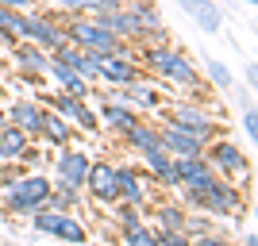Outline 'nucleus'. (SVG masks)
<instances>
[{"instance_id":"f8f14e48","label":"nucleus","mask_w":258,"mask_h":246,"mask_svg":"<svg viewBox=\"0 0 258 246\" xmlns=\"http://www.w3.org/2000/svg\"><path fill=\"white\" fill-rule=\"evenodd\" d=\"M85 185H89V193L97 196V200H104V204L119 200V193H116V166H108V161H97V166H89Z\"/></svg>"},{"instance_id":"393cba45","label":"nucleus","mask_w":258,"mask_h":246,"mask_svg":"<svg viewBox=\"0 0 258 246\" xmlns=\"http://www.w3.org/2000/svg\"><path fill=\"white\" fill-rule=\"evenodd\" d=\"M46 135V139L50 142H58V146H62L66 139H70V123H66L62 116H58V112H43V127H39Z\"/></svg>"},{"instance_id":"c756f323","label":"nucleus","mask_w":258,"mask_h":246,"mask_svg":"<svg viewBox=\"0 0 258 246\" xmlns=\"http://www.w3.org/2000/svg\"><path fill=\"white\" fill-rule=\"evenodd\" d=\"M208 73H212V81H216L220 89H231V73H227L224 62H208Z\"/></svg>"},{"instance_id":"2eb2a0df","label":"nucleus","mask_w":258,"mask_h":246,"mask_svg":"<svg viewBox=\"0 0 258 246\" xmlns=\"http://www.w3.org/2000/svg\"><path fill=\"white\" fill-rule=\"evenodd\" d=\"M8 123L20 127L23 135H39V127H43V108L35 104V100H16L12 112H8Z\"/></svg>"},{"instance_id":"20e7f679","label":"nucleus","mask_w":258,"mask_h":246,"mask_svg":"<svg viewBox=\"0 0 258 246\" xmlns=\"http://www.w3.org/2000/svg\"><path fill=\"white\" fill-rule=\"evenodd\" d=\"M16 35L27 39V43H35V46H43V50H58V46L66 43V31H58L50 20L31 16V12H20V27H16Z\"/></svg>"},{"instance_id":"58836bf2","label":"nucleus","mask_w":258,"mask_h":246,"mask_svg":"<svg viewBox=\"0 0 258 246\" xmlns=\"http://www.w3.org/2000/svg\"><path fill=\"white\" fill-rule=\"evenodd\" d=\"M0 97H4V89H0Z\"/></svg>"},{"instance_id":"a878e982","label":"nucleus","mask_w":258,"mask_h":246,"mask_svg":"<svg viewBox=\"0 0 258 246\" xmlns=\"http://www.w3.org/2000/svg\"><path fill=\"white\" fill-rule=\"evenodd\" d=\"M123 246H158V238H154V231L139 219V223L123 227Z\"/></svg>"},{"instance_id":"5701e85b","label":"nucleus","mask_w":258,"mask_h":246,"mask_svg":"<svg viewBox=\"0 0 258 246\" xmlns=\"http://www.w3.org/2000/svg\"><path fill=\"white\" fill-rule=\"evenodd\" d=\"M143 161L151 166L154 177H162V185H177V173H173V158L166 154V150H151V154H143Z\"/></svg>"},{"instance_id":"4c0bfd02","label":"nucleus","mask_w":258,"mask_h":246,"mask_svg":"<svg viewBox=\"0 0 258 246\" xmlns=\"http://www.w3.org/2000/svg\"><path fill=\"white\" fill-rule=\"evenodd\" d=\"M239 4H254V0H239Z\"/></svg>"},{"instance_id":"473e14b6","label":"nucleus","mask_w":258,"mask_h":246,"mask_svg":"<svg viewBox=\"0 0 258 246\" xmlns=\"http://www.w3.org/2000/svg\"><path fill=\"white\" fill-rule=\"evenodd\" d=\"M62 8H70V12H89L93 8V0H58Z\"/></svg>"},{"instance_id":"e433bc0d","label":"nucleus","mask_w":258,"mask_h":246,"mask_svg":"<svg viewBox=\"0 0 258 246\" xmlns=\"http://www.w3.org/2000/svg\"><path fill=\"white\" fill-rule=\"evenodd\" d=\"M0 177H4V161H0Z\"/></svg>"},{"instance_id":"2f4dec72","label":"nucleus","mask_w":258,"mask_h":246,"mask_svg":"<svg viewBox=\"0 0 258 246\" xmlns=\"http://www.w3.org/2000/svg\"><path fill=\"white\" fill-rule=\"evenodd\" d=\"M243 131H247L250 142L258 139V116H254V108H250V104H247V112H243Z\"/></svg>"},{"instance_id":"7ed1b4c3","label":"nucleus","mask_w":258,"mask_h":246,"mask_svg":"<svg viewBox=\"0 0 258 246\" xmlns=\"http://www.w3.org/2000/svg\"><path fill=\"white\" fill-rule=\"evenodd\" d=\"M147 62H151L154 73H162L166 81H173V85H193L197 73L193 65L185 62L181 50H170V46H154V50H147Z\"/></svg>"},{"instance_id":"4468645a","label":"nucleus","mask_w":258,"mask_h":246,"mask_svg":"<svg viewBox=\"0 0 258 246\" xmlns=\"http://www.w3.org/2000/svg\"><path fill=\"white\" fill-rule=\"evenodd\" d=\"M85 173H89V154H81V150L58 154V185L81 189V185H85Z\"/></svg>"},{"instance_id":"f3484780","label":"nucleus","mask_w":258,"mask_h":246,"mask_svg":"<svg viewBox=\"0 0 258 246\" xmlns=\"http://www.w3.org/2000/svg\"><path fill=\"white\" fill-rule=\"evenodd\" d=\"M46 73H50L54 81L66 89V97H81V100L89 97V81H81V77H77L70 65H62L58 58H50V62H46Z\"/></svg>"},{"instance_id":"c85d7f7f","label":"nucleus","mask_w":258,"mask_h":246,"mask_svg":"<svg viewBox=\"0 0 258 246\" xmlns=\"http://www.w3.org/2000/svg\"><path fill=\"white\" fill-rule=\"evenodd\" d=\"M158 246H193L189 238H185V231H158Z\"/></svg>"},{"instance_id":"39448f33","label":"nucleus","mask_w":258,"mask_h":246,"mask_svg":"<svg viewBox=\"0 0 258 246\" xmlns=\"http://www.w3.org/2000/svg\"><path fill=\"white\" fill-rule=\"evenodd\" d=\"M189 200L201 204V208L212 212V215H227V212H235V208H239V193L231 189V185H220V181L205 185V189H193Z\"/></svg>"},{"instance_id":"c9c22d12","label":"nucleus","mask_w":258,"mask_h":246,"mask_svg":"<svg viewBox=\"0 0 258 246\" xmlns=\"http://www.w3.org/2000/svg\"><path fill=\"white\" fill-rule=\"evenodd\" d=\"M8 127V112H0V131Z\"/></svg>"},{"instance_id":"1a4fd4ad","label":"nucleus","mask_w":258,"mask_h":246,"mask_svg":"<svg viewBox=\"0 0 258 246\" xmlns=\"http://www.w3.org/2000/svg\"><path fill=\"white\" fill-rule=\"evenodd\" d=\"M173 127H181V131H189L193 139L208 142V139H212V131H216V123H212V116H208V112H201V108L177 104V112H173Z\"/></svg>"},{"instance_id":"f704fd0d","label":"nucleus","mask_w":258,"mask_h":246,"mask_svg":"<svg viewBox=\"0 0 258 246\" xmlns=\"http://www.w3.org/2000/svg\"><path fill=\"white\" fill-rule=\"evenodd\" d=\"M197 246H231V242H224V238H212V235H205Z\"/></svg>"},{"instance_id":"a211bd4d","label":"nucleus","mask_w":258,"mask_h":246,"mask_svg":"<svg viewBox=\"0 0 258 246\" xmlns=\"http://www.w3.org/2000/svg\"><path fill=\"white\" fill-rule=\"evenodd\" d=\"M116 193H119V200H127V204H143V200H147L143 177L135 170H127V166H119V170H116Z\"/></svg>"},{"instance_id":"dca6fc26","label":"nucleus","mask_w":258,"mask_h":246,"mask_svg":"<svg viewBox=\"0 0 258 246\" xmlns=\"http://www.w3.org/2000/svg\"><path fill=\"white\" fill-rule=\"evenodd\" d=\"M116 104H135V108H154L158 104V89L147 85V81H131V85H119L116 93Z\"/></svg>"},{"instance_id":"cd10ccee","label":"nucleus","mask_w":258,"mask_h":246,"mask_svg":"<svg viewBox=\"0 0 258 246\" xmlns=\"http://www.w3.org/2000/svg\"><path fill=\"white\" fill-rule=\"evenodd\" d=\"M158 223H162V231H185V215H181V208H173V204L158 208Z\"/></svg>"},{"instance_id":"9b49d317","label":"nucleus","mask_w":258,"mask_h":246,"mask_svg":"<svg viewBox=\"0 0 258 246\" xmlns=\"http://www.w3.org/2000/svg\"><path fill=\"white\" fill-rule=\"evenodd\" d=\"M97 77H104L112 85H131V81H139L135 65H131L119 50L116 54H97Z\"/></svg>"},{"instance_id":"aec40b11","label":"nucleus","mask_w":258,"mask_h":246,"mask_svg":"<svg viewBox=\"0 0 258 246\" xmlns=\"http://www.w3.org/2000/svg\"><path fill=\"white\" fill-rule=\"evenodd\" d=\"M181 8L193 16L208 35L220 31V8H216V0H181Z\"/></svg>"},{"instance_id":"423d86ee","label":"nucleus","mask_w":258,"mask_h":246,"mask_svg":"<svg viewBox=\"0 0 258 246\" xmlns=\"http://www.w3.org/2000/svg\"><path fill=\"white\" fill-rule=\"evenodd\" d=\"M35 215V227H39V231H46V235H58V238H66V242H85V227L77 223L74 215H66L62 208H58V212H43V208H39V212H31Z\"/></svg>"},{"instance_id":"f257e3e1","label":"nucleus","mask_w":258,"mask_h":246,"mask_svg":"<svg viewBox=\"0 0 258 246\" xmlns=\"http://www.w3.org/2000/svg\"><path fill=\"white\" fill-rule=\"evenodd\" d=\"M54 185L46 177H20L16 185H8V208L12 212H39L50 200Z\"/></svg>"},{"instance_id":"bb28decb","label":"nucleus","mask_w":258,"mask_h":246,"mask_svg":"<svg viewBox=\"0 0 258 246\" xmlns=\"http://www.w3.org/2000/svg\"><path fill=\"white\" fill-rule=\"evenodd\" d=\"M100 116H104L112 127H119V131H127L131 123H135V112H131L127 104H116V100H112V104H104V112H100Z\"/></svg>"},{"instance_id":"0eeeda50","label":"nucleus","mask_w":258,"mask_h":246,"mask_svg":"<svg viewBox=\"0 0 258 246\" xmlns=\"http://www.w3.org/2000/svg\"><path fill=\"white\" fill-rule=\"evenodd\" d=\"M158 142H162V150H166L170 158H201V150H205L201 139H193L189 131L173 127V123H166V127L158 131Z\"/></svg>"},{"instance_id":"f03ea898","label":"nucleus","mask_w":258,"mask_h":246,"mask_svg":"<svg viewBox=\"0 0 258 246\" xmlns=\"http://www.w3.org/2000/svg\"><path fill=\"white\" fill-rule=\"evenodd\" d=\"M66 39L74 46H81V50H89V54H116L119 50V39L108 27H100V23H93V20H77L70 31H66Z\"/></svg>"},{"instance_id":"ddd939ff","label":"nucleus","mask_w":258,"mask_h":246,"mask_svg":"<svg viewBox=\"0 0 258 246\" xmlns=\"http://www.w3.org/2000/svg\"><path fill=\"white\" fill-rule=\"evenodd\" d=\"M208 166H216V170H224L227 177H243V173L250 170L247 154L235 146V142H216L212 146V158H208Z\"/></svg>"},{"instance_id":"412c9836","label":"nucleus","mask_w":258,"mask_h":246,"mask_svg":"<svg viewBox=\"0 0 258 246\" xmlns=\"http://www.w3.org/2000/svg\"><path fill=\"white\" fill-rule=\"evenodd\" d=\"M16 62H20L23 73H46V62H50V58L43 54V46L23 43V46H16Z\"/></svg>"},{"instance_id":"6ab92c4d","label":"nucleus","mask_w":258,"mask_h":246,"mask_svg":"<svg viewBox=\"0 0 258 246\" xmlns=\"http://www.w3.org/2000/svg\"><path fill=\"white\" fill-rule=\"evenodd\" d=\"M54 112H58L62 119H77V123H81L85 131H93V127H97V116H93V112L85 108V100H81V97H58Z\"/></svg>"},{"instance_id":"4be33fe9","label":"nucleus","mask_w":258,"mask_h":246,"mask_svg":"<svg viewBox=\"0 0 258 246\" xmlns=\"http://www.w3.org/2000/svg\"><path fill=\"white\" fill-rule=\"evenodd\" d=\"M23 154H27V135L8 123V127L0 131V161L4 158H23Z\"/></svg>"},{"instance_id":"9d476101","label":"nucleus","mask_w":258,"mask_h":246,"mask_svg":"<svg viewBox=\"0 0 258 246\" xmlns=\"http://www.w3.org/2000/svg\"><path fill=\"white\" fill-rule=\"evenodd\" d=\"M54 58H58L62 65H70L81 81H93V77H97V54H89V50H81V46H74L70 39L54 50Z\"/></svg>"},{"instance_id":"b1692460","label":"nucleus","mask_w":258,"mask_h":246,"mask_svg":"<svg viewBox=\"0 0 258 246\" xmlns=\"http://www.w3.org/2000/svg\"><path fill=\"white\" fill-rule=\"evenodd\" d=\"M127 139H131V146L139 150V154H151V150H158V146H162V142H158V131L147 127V123H139V119H135V123L127 127Z\"/></svg>"},{"instance_id":"7c9ffc66","label":"nucleus","mask_w":258,"mask_h":246,"mask_svg":"<svg viewBox=\"0 0 258 246\" xmlns=\"http://www.w3.org/2000/svg\"><path fill=\"white\" fill-rule=\"evenodd\" d=\"M16 27H20V12L0 4V31H12V35H16Z\"/></svg>"},{"instance_id":"72a5a7b5","label":"nucleus","mask_w":258,"mask_h":246,"mask_svg":"<svg viewBox=\"0 0 258 246\" xmlns=\"http://www.w3.org/2000/svg\"><path fill=\"white\" fill-rule=\"evenodd\" d=\"M4 8H16V12H23V8H31V0H0Z\"/></svg>"},{"instance_id":"6e6552de","label":"nucleus","mask_w":258,"mask_h":246,"mask_svg":"<svg viewBox=\"0 0 258 246\" xmlns=\"http://www.w3.org/2000/svg\"><path fill=\"white\" fill-rule=\"evenodd\" d=\"M173 173H177V185H185V193H193V189H205L212 185V166L205 158H173Z\"/></svg>"}]
</instances>
